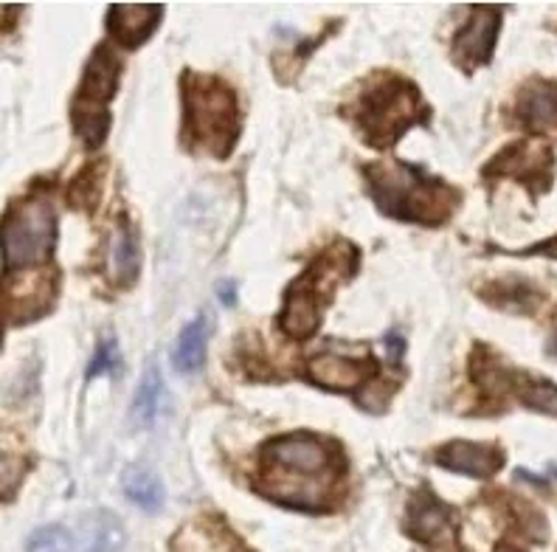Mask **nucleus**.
<instances>
[{"label":"nucleus","instance_id":"ddd939ff","mask_svg":"<svg viewBox=\"0 0 557 552\" xmlns=\"http://www.w3.org/2000/svg\"><path fill=\"white\" fill-rule=\"evenodd\" d=\"M372 361H352L344 355L319 353L307 361V378L330 392H355L374 376Z\"/></svg>","mask_w":557,"mask_h":552},{"label":"nucleus","instance_id":"a878e982","mask_svg":"<svg viewBox=\"0 0 557 552\" xmlns=\"http://www.w3.org/2000/svg\"><path fill=\"white\" fill-rule=\"evenodd\" d=\"M383 349H386V358L392 364H400L403 355H406V339L400 335V330H392V333L383 335Z\"/></svg>","mask_w":557,"mask_h":552},{"label":"nucleus","instance_id":"4468645a","mask_svg":"<svg viewBox=\"0 0 557 552\" xmlns=\"http://www.w3.org/2000/svg\"><path fill=\"white\" fill-rule=\"evenodd\" d=\"M516 119L537 133L557 130V83L532 79L523 85L516 99Z\"/></svg>","mask_w":557,"mask_h":552},{"label":"nucleus","instance_id":"b1692460","mask_svg":"<svg viewBox=\"0 0 557 552\" xmlns=\"http://www.w3.org/2000/svg\"><path fill=\"white\" fill-rule=\"evenodd\" d=\"M26 552H74V532L62 525H46L32 532Z\"/></svg>","mask_w":557,"mask_h":552},{"label":"nucleus","instance_id":"0eeeda50","mask_svg":"<svg viewBox=\"0 0 557 552\" xmlns=\"http://www.w3.org/2000/svg\"><path fill=\"white\" fill-rule=\"evenodd\" d=\"M484 177L496 181V177H516L521 181L532 195H544L552 189L555 181V152L546 144L518 142L504 147L487 167Z\"/></svg>","mask_w":557,"mask_h":552},{"label":"nucleus","instance_id":"9b49d317","mask_svg":"<svg viewBox=\"0 0 557 552\" xmlns=\"http://www.w3.org/2000/svg\"><path fill=\"white\" fill-rule=\"evenodd\" d=\"M434 463L445 470L462 474L470 479L496 477L504 465V451L498 445L468 443V440H450L434 451Z\"/></svg>","mask_w":557,"mask_h":552},{"label":"nucleus","instance_id":"dca6fc26","mask_svg":"<svg viewBox=\"0 0 557 552\" xmlns=\"http://www.w3.org/2000/svg\"><path fill=\"white\" fill-rule=\"evenodd\" d=\"M209 335H211L209 314H198L184 330H181L175 347H172V367H175L181 376H191V372L203 369Z\"/></svg>","mask_w":557,"mask_h":552},{"label":"nucleus","instance_id":"423d86ee","mask_svg":"<svg viewBox=\"0 0 557 552\" xmlns=\"http://www.w3.org/2000/svg\"><path fill=\"white\" fill-rule=\"evenodd\" d=\"M57 246V209L51 200L26 198L7 214L3 223V262L7 273L26 271L51 257Z\"/></svg>","mask_w":557,"mask_h":552},{"label":"nucleus","instance_id":"7ed1b4c3","mask_svg":"<svg viewBox=\"0 0 557 552\" xmlns=\"http://www.w3.org/2000/svg\"><path fill=\"white\" fill-rule=\"evenodd\" d=\"M358 273V248L347 240L326 248L315 262H310L299 280L287 287L285 307L278 316L282 333L296 341L315 335L324 319L326 302L335 296L338 282H349Z\"/></svg>","mask_w":557,"mask_h":552},{"label":"nucleus","instance_id":"f3484780","mask_svg":"<svg viewBox=\"0 0 557 552\" xmlns=\"http://www.w3.org/2000/svg\"><path fill=\"white\" fill-rule=\"evenodd\" d=\"M124 527L113 513H94L82 518L74 532V552H122Z\"/></svg>","mask_w":557,"mask_h":552},{"label":"nucleus","instance_id":"f8f14e48","mask_svg":"<svg viewBox=\"0 0 557 552\" xmlns=\"http://www.w3.org/2000/svg\"><path fill=\"white\" fill-rule=\"evenodd\" d=\"M163 17L161 3H113L108 9V35L124 48H141Z\"/></svg>","mask_w":557,"mask_h":552},{"label":"nucleus","instance_id":"2eb2a0df","mask_svg":"<svg viewBox=\"0 0 557 552\" xmlns=\"http://www.w3.org/2000/svg\"><path fill=\"white\" fill-rule=\"evenodd\" d=\"M110 280L116 282L119 287H129L138 280V271H141V243H138L136 229L122 220L110 240Z\"/></svg>","mask_w":557,"mask_h":552},{"label":"nucleus","instance_id":"6ab92c4d","mask_svg":"<svg viewBox=\"0 0 557 552\" xmlns=\"http://www.w3.org/2000/svg\"><path fill=\"white\" fill-rule=\"evenodd\" d=\"M122 491L129 502H136L141 511H161L166 491H163V482L147 468H138V465H129L122 474Z\"/></svg>","mask_w":557,"mask_h":552},{"label":"nucleus","instance_id":"a211bd4d","mask_svg":"<svg viewBox=\"0 0 557 552\" xmlns=\"http://www.w3.org/2000/svg\"><path fill=\"white\" fill-rule=\"evenodd\" d=\"M161 397H163L161 369H158V364H147L141 383H138L136 395H133V403H129V417L136 420V426L150 429V426L156 424L158 409H161Z\"/></svg>","mask_w":557,"mask_h":552},{"label":"nucleus","instance_id":"f03ea898","mask_svg":"<svg viewBox=\"0 0 557 552\" xmlns=\"http://www.w3.org/2000/svg\"><path fill=\"white\" fill-rule=\"evenodd\" d=\"M184 142L195 152L228 158L243 133L239 102L234 88L220 76L186 71L184 85Z\"/></svg>","mask_w":557,"mask_h":552},{"label":"nucleus","instance_id":"cd10ccee","mask_svg":"<svg viewBox=\"0 0 557 552\" xmlns=\"http://www.w3.org/2000/svg\"><path fill=\"white\" fill-rule=\"evenodd\" d=\"M493 552H527V550H521V547L510 544V541H498L496 550H493Z\"/></svg>","mask_w":557,"mask_h":552},{"label":"nucleus","instance_id":"6e6552de","mask_svg":"<svg viewBox=\"0 0 557 552\" xmlns=\"http://www.w3.org/2000/svg\"><path fill=\"white\" fill-rule=\"evenodd\" d=\"M498 32H502V9L498 7H473L465 28H459V35L454 37V60L456 65L468 74L487 65L496 51Z\"/></svg>","mask_w":557,"mask_h":552},{"label":"nucleus","instance_id":"1a4fd4ad","mask_svg":"<svg viewBox=\"0 0 557 552\" xmlns=\"http://www.w3.org/2000/svg\"><path fill=\"white\" fill-rule=\"evenodd\" d=\"M403 530L408 532V539L420 541L425 547H434L436 541H442L445 536L454 532V507L445 505L434 491L422 488L408 502Z\"/></svg>","mask_w":557,"mask_h":552},{"label":"nucleus","instance_id":"f257e3e1","mask_svg":"<svg viewBox=\"0 0 557 552\" xmlns=\"http://www.w3.org/2000/svg\"><path fill=\"white\" fill-rule=\"evenodd\" d=\"M367 172L369 195H372L377 212L392 220L406 223L442 225L462 200L459 189L445 184L442 177L422 172L420 167L397 164V161H377L363 167Z\"/></svg>","mask_w":557,"mask_h":552},{"label":"nucleus","instance_id":"4be33fe9","mask_svg":"<svg viewBox=\"0 0 557 552\" xmlns=\"http://www.w3.org/2000/svg\"><path fill=\"white\" fill-rule=\"evenodd\" d=\"M516 392L521 397L523 406H530L532 412H541V415L557 417V383L546 381V378H527L518 376Z\"/></svg>","mask_w":557,"mask_h":552},{"label":"nucleus","instance_id":"412c9836","mask_svg":"<svg viewBox=\"0 0 557 552\" xmlns=\"http://www.w3.org/2000/svg\"><path fill=\"white\" fill-rule=\"evenodd\" d=\"M104 170L108 164L104 161H96V164H88L79 175L71 181L69 186V206L76 209V212H96V206L102 200V189H104Z\"/></svg>","mask_w":557,"mask_h":552},{"label":"nucleus","instance_id":"aec40b11","mask_svg":"<svg viewBox=\"0 0 557 552\" xmlns=\"http://www.w3.org/2000/svg\"><path fill=\"white\" fill-rule=\"evenodd\" d=\"M484 302L496 305L498 310H518V314H532L541 302V294L530 282L507 280V282H490V291H479Z\"/></svg>","mask_w":557,"mask_h":552},{"label":"nucleus","instance_id":"20e7f679","mask_svg":"<svg viewBox=\"0 0 557 552\" xmlns=\"http://www.w3.org/2000/svg\"><path fill=\"white\" fill-rule=\"evenodd\" d=\"M429 119L420 88L395 74L377 76L355 102V127L374 150H392L408 127Z\"/></svg>","mask_w":557,"mask_h":552},{"label":"nucleus","instance_id":"5701e85b","mask_svg":"<svg viewBox=\"0 0 557 552\" xmlns=\"http://www.w3.org/2000/svg\"><path fill=\"white\" fill-rule=\"evenodd\" d=\"M74 127L79 138L88 144L90 150H99L102 142L108 138L110 113L108 110H76L74 108Z\"/></svg>","mask_w":557,"mask_h":552},{"label":"nucleus","instance_id":"9d476101","mask_svg":"<svg viewBox=\"0 0 557 552\" xmlns=\"http://www.w3.org/2000/svg\"><path fill=\"white\" fill-rule=\"evenodd\" d=\"M122 62L108 46H99L90 54L85 74H82L79 94H76V110H108V102L116 96Z\"/></svg>","mask_w":557,"mask_h":552},{"label":"nucleus","instance_id":"39448f33","mask_svg":"<svg viewBox=\"0 0 557 552\" xmlns=\"http://www.w3.org/2000/svg\"><path fill=\"white\" fill-rule=\"evenodd\" d=\"M259 463L265 470L262 493L282 505V499L296 488V479H330L333 449L310 431H293L262 445Z\"/></svg>","mask_w":557,"mask_h":552},{"label":"nucleus","instance_id":"393cba45","mask_svg":"<svg viewBox=\"0 0 557 552\" xmlns=\"http://www.w3.org/2000/svg\"><path fill=\"white\" fill-rule=\"evenodd\" d=\"M122 369V353H119V341L113 335L99 344V349L94 353V361H90L88 372H85V381H94L99 376H116Z\"/></svg>","mask_w":557,"mask_h":552},{"label":"nucleus","instance_id":"bb28decb","mask_svg":"<svg viewBox=\"0 0 557 552\" xmlns=\"http://www.w3.org/2000/svg\"><path fill=\"white\" fill-rule=\"evenodd\" d=\"M218 296H220V302H223V305L232 307L234 299H237V285H234V282H220Z\"/></svg>","mask_w":557,"mask_h":552}]
</instances>
